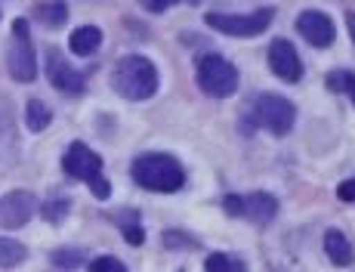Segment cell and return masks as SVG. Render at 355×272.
<instances>
[{
  "label": "cell",
  "instance_id": "25",
  "mask_svg": "<svg viewBox=\"0 0 355 272\" xmlns=\"http://www.w3.org/2000/svg\"><path fill=\"white\" fill-rule=\"evenodd\" d=\"M337 198L340 201H355V176H352V180H346V182H340V186H337Z\"/></svg>",
  "mask_w": 355,
  "mask_h": 272
},
{
  "label": "cell",
  "instance_id": "23",
  "mask_svg": "<svg viewBox=\"0 0 355 272\" xmlns=\"http://www.w3.org/2000/svg\"><path fill=\"white\" fill-rule=\"evenodd\" d=\"M68 207H71V201L68 198H59V201H50V204H44V216L50 223H59L62 216L68 214Z\"/></svg>",
  "mask_w": 355,
  "mask_h": 272
},
{
  "label": "cell",
  "instance_id": "17",
  "mask_svg": "<svg viewBox=\"0 0 355 272\" xmlns=\"http://www.w3.org/2000/svg\"><path fill=\"white\" fill-rule=\"evenodd\" d=\"M25 257H28L25 244H19L16 238H0V266H3V269L19 266Z\"/></svg>",
  "mask_w": 355,
  "mask_h": 272
},
{
  "label": "cell",
  "instance_id": "7",
  "mask_svg": "<svg viewBox=\"0 0 355 272\" xmlns=\"http://www.w3.org/2000/svg\"><path fill=\"white\" fill-rule=\"evenodd\" d=\"M254 118L259 127H266L275 136H288L293 130V121H297V108L291 99L278 96V93H263L254 102Z\"/></svg>",
  "mask_w": 355,
  "mask_h": 272
},
{
  "label": "cell",
  "instance_id": "12",
  "mask_svg": "<svg viewBox=\"0 0 355 272\" xmlns=\"http://www.w3.org/2000/svg\"><path fill=\"white\" fill-rule=\"evenodd\" d=\"M31 214H34V195L25 192V189H16V192L0 198V226L3 229L25 226L31 220Z\"/></svg>",
  "mask_w": 355,
  "mask_h": 272
},
{
  "label": "cell",
  "instance_id": "11",
  "mask_svg": "<svg viewBox=\"0 0 355 272\" xmlns=\"http://www.w3.org/2000/svg\"><path fill=\"white\" fill-rule=\"evenodd\" d=\"M46 78L56 90L62 93H84V74L78 68H71L65 62V56L59 50H46Z\"/></svg>",
  "mask_w": 355,
  "mask_h": 272
},
{
  "label": "cell",
  "instance_id": "15",
  "mask_svg": "<svg viewBox=\"0 0 355 272\" xmlns=\"http://www.w3.org/2000/svg\"><path fill=\"white\" fill-rule=\"evenodd\" d=\"M53 121V112L44 105L40 99H28V105H25V124H28L31 133H40L46 130V124Z\"/></svg>",
  "mask_w": 355,
  "mask_h": 272
},
{
  "label": "cell",
  "instance_id": "5",
  "mask_svg": "<svg viewBox=\"0 0 355 272\" xmlns=\"http://www.w3.org/2000/svg\"><path fill=\"white\" fill-rule=\"evenodd\" d=\"M12 80L19 84H31L37 78V59H34V44H31V31L25 19L12 22V44H10V56H6Z\"/></svg>",
  "mask_w": 355,
  "mask_h": 272
},
{
  "label": "cell",
  "instance_id": "9",
  "mask_svg": "<svg viewBox=\"0 0 355 272\" xmlns=\"http://www.w3.org/2000/svg\"><path fill=\"white\" fill-rule=\"evenodd\" d=\"M269 68L282 80H288V84H297V80L303 78V62H300L293 44L291 40H284V37H278V40H272L269 44Z\"/></svg>",
  "mask_w": 355,
  "mask_h": 272
},
{
  "label": "cell",
  "instance_id": "22",
  "mask_svg": "<svg viewBox=\"0 0 355 272\" xmlns=\"http://www.w3.org/2000/svg\"><path fill=\"white\" fill-rule=\"evenodd\" d=\"M90 272H127V266L118 257H96V260L90 263Z\"/></svg>",
  "mask_w": 355,
  "mask_h": 272
},
{
  "label": "cell",
  "instance_id": "8",
  "mask_svg": "<svg viewBox=\"0 0 355 272\" xmlns=\"http://www.w3.org/2000/svg\"><path fill=\"white\" fill-rule=\"evenodd\" d=\"M223 207H226L229 216H241V220H250L254 226H266V223H272V220H275V214H278V201L272 198L269 192L226 195V198H223Z\"/></svg>",
  "mask_w": 355,
  "mask_h": 272
},
{
  "label": "cell",
  "instance_id": "3",
  "mask_svg": "<svg viewBox=\"0 0 355 272\" xmlns=\"http://www.w3.org/2000/svg\"><path fill=\"white\" fill-rule=\"evenodd\" d=\"M62 167H65L68 176L87 182L96 198H108V195H112V186H108L105 173H102V158L93 152L90 146H84V142H71L68 152H65V158H62Z\"/></svg>",
  "mask_w": 355,
  "mask_h": 272
},
{
  "label": "cell",
  "instance_id": "2",
  "mask_svg": "<svg viewBox=\"0 0 355 272\" xmlns=\"http://www.w3.org/2000/svg\"><path fill=\"white\" fill-rule=\"evenodd\" d=\"M133 180L148 192H176L186 182V170L170 155H142L133 161Z\"/></svg>",
  "mask_w": 355,
  "mask_h": 272
},
{
  "label": "cell",
  "instance_id": "13",
  "mask_svg": "<svg viewBox=\"0 0 355 272\" xmlns=\"http://www.w3.org/2000/svg\"><path fill=\"white\" fill-rule=\"evenodd\" d=\"M324 254L331 263H337V266H349L355 260V250L349 244V238H346L340 229H327L324 232Z\"/></svg>",
  "mask_w": 355,
  "mask_h": 272
},
{
  "label": "cell",
  "instance_id": "19",
  "mask_svg": "<svg viewBox=\"0 0 355 272\" xmlns=\"http://www.w3.org/2000/svg\"><path fill=\"white\" fill-rule=\"evenodd\" d=\"M327 90L349 93V99L355 105V74L352 71H331V74H327Z\"/></svg>",
  "mask_w": 355,
  "mask_h": 272
},
{
  "label": "cell",
  "instance_id": "27",
  "mask_svg": "<svg viewBox=\"0 0 355 272\" xmlns=\"http://www.w3.org/2000/svg\"><path fill=\"white\" fill-rule=\"evenodd\" d=\"M346 25H349V34H352V40H355V12L352 10L346 12Z\"/></svg>",
  "mask_w": 355,
  "mask_h": 272
},
{
  "label": "cell",
  "instance_id": "24",
  "mask_svg": "<svg viewBox=\"0 0 355 272\" xmlns=\"http://www.w3.org/2000/svg\"><path fill=\"white\" fill-rule=\"evenodd\" d=\"M53 263H56V266H78L80 254L78 250H56V254H53Z\"/></svg>",
  "mask_w": 355,
  "mask_h": 272
},
{
  "label": "cell",
  "instance_id": "1",
  "mask_svg": "<svg viewBox=\"0 0 355 272\" xmlns=\"http://www.w3.org/2000/svg\"><path fill=\"white\" fill-rule=\"evenodd\" d=\"M112 87L130 102H146L158 93V68L146 56H124L112 71Z\"/></svg>",
  "mask_w": 355,
  "mask_h": 272
},
{
  "label": "cell",
  "instance_id": "20",
  "mask_svg": "<svg viewBox=\"0 0 355 272\" xmlns=\"http://www.w3.org/2000/svg\"><path fill=\"white\" fill-rule=\"evenodd\" d=\"M161 244H164V248H170V250H192V248H198V238L170 229V232L161 235Z\"/></svg>",
  "mask_w": 355,
  "mask_h": 272
},
{
  "label": "cell",
  "instance_id": "18",
  "mask_svg": "<svg viewBox=\"0 0 355 272\" xmlns=\"http://www.w3.org/2000/svg\"><path fill=\"white\" fill-rule=\"evenodd\" d=\"M204 269L207 272H248V263L232 254H210L204 260Z\"/></svg>",
  "mask_w": 355,
  "mask_h": 272
},
{
  "label": "cell",
  "instance_id": "26",
  "mask_svg": "<svg viewBox=\"0 0 355 272\" xmlns=\"http://www.w3.org/2000/svg\"><path fill=\"white\" fill-rule=\"evenodd\" d=\"M173 3H180V0H148V10H152V12H164V10H170Z\"/></svg>",
  "mask_w": 355,
  "mask_h": 272
},
{
  "label": "cell",
  "instance_id": "16",
  "mask_svg": "<svg viewBox=\"0 0 355 272\" xmlns=\"http://www.w3.org/2000/svg\"><path fill=\"white\" fill-rule=\"evenodd\" d=\"M34 16H37L46 28H59V25L68 19V6L62 3V0H50V3H40L37 6V10H34Z\"/></svg>",
  "mask_w": 355,
  "mask_h": 272
},
{
  "label": "cell",
  "instance_id": "6",
  "mask_svg": "<svg viewBox=\"0 0 355 272\" xmlns=\"http://www.w3.org/2000/svg\"><path fill=\"white\" fill-rule=\"evenodd\" d=\"M275 19V10L272 6H263V10H254L248 16H229V12H207L204 22L214 31H223L229 37H254V34H263Z\"/></svg>",
  "mask_w": 355,
  "mask_h": 272
},
{
  "label": "cell",
  "instance_id": "28",
  "mask_svg": "<svg viewBox=\"0 0 355 272\" xmlns=\"http://www.w3.org/2000/svg\"><path fill=\"white\" fill-rule=\"evenodd\" d=\"M189 3H192V6H195V3H201V0H189Z\"/></svg>",
  "mask_w": 355,
  "mask_h": 272
},
{
  "label": "cell",
  "instance_id": "14",
  "mask_svg": "<svg viewBox=\"0 0 355 272\" xmlns=\"http://www.w3.org/2000/svg\"><path fill=\"white\" fill-rule=\"evenodd\" d=\"M99 44H102V31L96 25H80V28H74L71 37H68V46H71V53H78V56L96 53Z\"/></svg>",
  "mask_w": 355,
  "mask_h": 272
},
{
  "label": "cell",
  "instance_id": "21",
  "mask_svg": "<svg viewBox=\"0 0 355 272\" xmlns=\"http://www.w3.org/2000/svg\"><path fill=\"white\" fill-rule=\"evenodd\" d=\"M121 232H124V238L130 244H142V241H146V232H142L139 216H136V214H130V220L121 223Z\"/></svg>",
  "mask_w": 355,
  "mask_h": 272
},
{
  "label": "cell",
  "instance_id": "4",
  "mask_svg": "<svg viewBox=\"0 0 355 272\" xmlns=\"http://www.w3.org/2000/svg\"><path fill=\"white\" fill-rule=\"evenodd\" d=\"M195 78H198V87L214 99H226L238 90V68L229 59L216 56V53H207V56L198 59Z\"/></svg>",
  "mask_w": 355,
  "mask_h": 272
},
{
  "label": "cell",
  "instance_id": "10",
  "mask_svg": "<svg viewBox=\"0 0 355 272\" xmlns=\"http://www.w3.org/2000/svg\"><path fill=\"white\" fill-rule=\"evenodd\" d=\"M297 31L303 34V37L309 40L312 46H318V50L331 46V44H334V37H337V28H334L331 16H324L322 10H306V12H300V19H297Z\"/></svg>",
  "mask_w": 355,
  "mask_h": 272
}]
</instances>
